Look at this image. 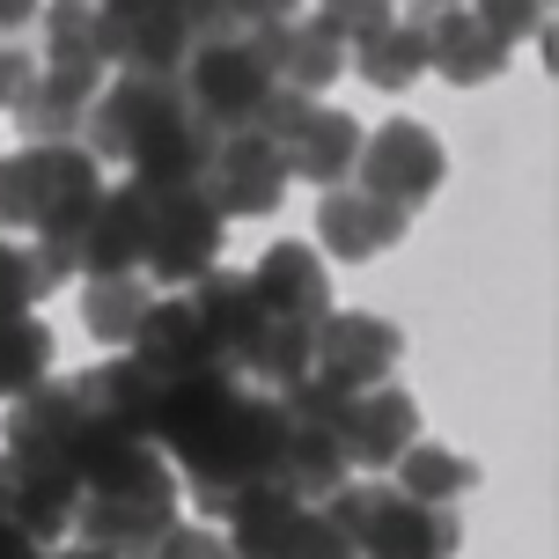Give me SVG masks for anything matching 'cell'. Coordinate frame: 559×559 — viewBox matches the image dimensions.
<instances>
[{
  "label": "cell",
  "instance_id": "cell-23",
  "mask_svg": "<svg viewBox=\"0 0 559 559\" xmlns=\"http://www.w3.org/2000/svg\"><path fill=\"white\" fill-rule=\"evenodd\" d=\"M74 397H82L88 419H104V427H118V435H147L163 383L126 354V361H104V368H88V376H74Z\"/></svg>",
  "mask_w": 559,
  "mask_h": 559
},
{
  "label": "cell",
  "instance_id": "cell-13",
  "mask_svg": "<svg viewBox=\"0 0 559 559\" xmlns=\"http://www.w3.org/2000/svg\"><path fill=\"white\" fill-rule=\"evenodd\" d=\"M177 531V493H82L74 537L111 559H155V545Z\"/></svg>",
  "mask_w": 559,
  "mask_h": 559
},
{
  "label": "cell",
  "instance_id": "cell-22",
  "mask_svg": "<svg viewBox=\"0 0 559 559\" xmlns=\"http://www.w3.org/2000/svg\"><path fill=\"white\" fill-rule=\"evenodd\" d=\"M214 126H206V118H169L163 133H147L133 147V155H126V163H133V185L140 192H185V185H199V177H206V155H214Z\"/></svg>",
  "mask_w": 559,
  "mask_h": 559
},
{
  "label": "cell",
  "instance_id": "cell-34",
  "mask_svg": "<svg viewBox=\"0 0 559 559\" xmlns=\"http://www.w3.org/2000/svg\"><path fill=\"white\" fill-rule=\"evenodd\" d=\"M52 376V332L37 317H0V397H23L29 383Z\"/></svg>",
  "mask_w": 559,
  "mask_h": 559
},
{
  "label": "cell",
  "instance_id": "cell-5",
  "mask_svg": "<svg viewBox=\"0 0 559 559\" xmlns=\"http://www.w3.org/2000/svg\"><path fill=\"white\" fill-rule=\"evenodd\" d=\"M185 82L177 74H118V82L96 88V104H88V155L96 163H126L147 133H163L169 118H185Z\"/></svg>",
  "mask_w": 559,
  "mask_h": 559
},
{
  "label": "cell",
  "instance_id": "cell-32",
  "mask_svg": "<svg viewBox=\"0 0 559 559\" xmlns=\"http://www.w3.org/2000/svg\"><path fill=\"white\" fill-rule=\"evenodd\" d=\"M391 486H397V493H413V501L449 508L456 493H472V486H478V464H472V456H456V449H442V442H413L405 456H397Z\"/></svg>",
  "mask_w": 559,
  "mask_h": 559
},
{
  "label": "cell",
  "instance_id": "cell-14",
  "mask_svg": "<svg viewBox=\"0 0 559 559\" xmlns=\"http://www.w3.org/2000/svg\"><path fill=\"white\" fill-rule=\"evenodd\" d=\"M133 346V361L155 376V383H177V376H199V368H228L222 346H214V332L199 324L192 295H155L147 302V317H140V332L126 338Z\"/></svg>",
  "mask_w": 559,
  "mask_h": 559
},
{
  "label": "cell",
  "instance_id": "cell-29",
  "mask_svg": "<svg viewBox=\"0 0 559 559\" xmlns=\"http://www.w3.org/2000/svg\"><path fill=\"white\" fill-rule=\"evenodd\" d=\"M74 427H82V397H74V383H29L23 397H15V413H8V442H37V449H59L67 456V442H74Z\"/></svg>",
  "mask_w": 559,
  "mask_h": 559
},
{
  "label": "cell",
  "instance_id": "cell-9",
  "mask_svg": "<svg viewBox=\"0 0 559 559\" xmlns=\"http://www.w3.org/2000/svg\"><path fill=\"white\" fill-rule=\"evenodd\" d=\"M287 163H280V140L265 133H222L214 140V155H206V177H199V192L206 206L222 214V222H243V214H273L280 199H287Z\"/></svg>",
  "mask_w": 559,
  "mask_h": 559
},
{
  "label": "cell",
  "instance_id": "cell-18",
  "mask_svg": "<svg viewBox=\"0 0 559 559\" xmlns=\"http://www.w3.org/2000/svg\"><path fill=\"white\" fill-rule=\"evenodd\" d=\"M419 37H427V67L456 88H486L508 67V37H493L472 8H419Z\"/></svg>",
  "mask_w": 559,
  "mask_h": 559
},
{
  "label": "cell",
  "instance_id": "cell-24",
  "mask_svg": "<svg viewBox=\"0 0 559 559\" xmlns=\"http://www.w3.org/2000/svg\"><path fill=\"white\" fill-rule=\"evenodd\" d=\"M309 501H295L287 486H243L236 501H228V552L236 559H280L287 552V537L302 531Z\"/></svg>",
  "mask_w": 559,
  "mask_h": 559
},
{
  "label": "cell",
  "instance_id": "cell-17",
  "mask_svg": "<svg viewBox=\"0 0 559 559\" xmlns=\"http://www.w3.org/2000/svg\"><path fill=\"white\" fill-rule=\"evenodd\" d=\"M140 251H147V192L133 177L126 185H104L96 214H88L82 243H74V273L104 280V273H140Z\"/></svg>",
  "mask_w": 559,
  "mask_h": 559
},
{
  "label": "cell",
  "instance_id": "cell-15",
  "mask_svg": "<svg viewBox=\"0 0 559 559\" xmlns=\"http://www.w3.org/2000/svg\"><path fill=\"white\" fill-rule=\"evenodd\" d=\"M243 280H251L265 317H287V324H309V332L332 317V273H324V251H309V243H273Z\"/></svg>",
  "mask_w": 559,
  "mask_h": 559
},
{
  "label": "cell",
  "instance_id": "cell-16",
  "mask_svg": "<svg viewBox=\"0 0 559 559\" xmlns=\"http://www.w3.org/2000/svg\"><path fill=\"white\" fill-rule=\"evenodd\" d=\"M413 442H419V413H413V397H405V391L376 383V391L346 397V419H338V449H346V464H361V472L376 478V472H391Z\"/></svg>",
  "mask_w": 559,
  "mask_h": 559
},
{
  "label": "cell",
  "instance_id": "cell-31",
  "mask_svg": "<svg viewBox=\"0 0 559 559\" xmlns=\"http://www.w3.org/2000/svg\"><path fill=\"white\" fill-rule=\"evenodd\" d=\"M361 52H354V67H361L368 88H413L419 74H427V37H419V23H383L368 29V37H354Z\"/></svg>",
  "mask_w": 559,
  "mask_h": 559
},
{
  "label": "cell",
  "instance_id": "cell-40",
  "mask_svg": "<svg viewBox=\"0 0 559 559\" xmlns=\"http://www.w3.org/2000/svg\"><path fill=\"white\" fill-rule=\"evenodd\" d=\"M295 8L302 0H222V23L236 37V29H258V23H295Z\"/></svg>",
  "mask_w": 559,
  "mask_h": 559
},
{
  "label": "cell",
  "instance_id": "cell-1",
  "mask_svg": "<svg viewBox=\"0 0 559 559\" xmlns=\"http://www.w3.org/2000/svg\"><path fill=\"white\" fill-rule=\"evenodd\" d=\"M324 515L338 523V537L354 545V559H449L464 545V523L435 501H413V493H397L391 478H346Z\"/></svg>",
  "mask_w": 559,
  "mask_h": 559
},
{
  "label": "cell",
  "instance_id": "cell-42",
  "mask_svg": "<svg viewBox=\"0 0 559 559\" xmlns=\"http://www.w3.org/2000/svg\"><path fill=\"white\" fill-rule=\"evenodd\" d=\"M169 8L185 15L192 45H206V37H228V23H222V0H169Z\"/></svg>",
  "mask_w": 559,
  "mask_h": 559
},
{
  "label": "cell",
  "instance_id": "cell-36",
  "mask_svg": "<svg viewBox=\"0 0 559 559\" xmlns=\"http://www.w3.org/2000/svg\"><path fill=\"white\" fill-rule=\"evenodd\" d=\"M464 8H472V15L493 29V37H508V45L545 29V0H464Z\"/></svg>",
  "mask_w": 559,
  "mask_h": 559
},
{
  "label": "cell",
  "instance_id": "cell-37",
  "mask_svg": "<svg viewBox=\"0 0 559 559\" xmlns=\"http://www.w3.org/2000/svg\"><path fill=\"white\" fill-rule=\"evenodd\" d=\"M280 559H354V545L338 537V523L324 515V508H309V515H302V531L287 537V552H280Z\"/></svg>",
  "mask_w": 559,
  "mask_h": 559
},
{
  "label": "cell",
  "instance_id": "cell-28",
  "mask_svg": "<svg viewBox=\"0 0 559 559\" xmlns=\"http://www.w3.org/2000/svg\"><path fill=\"white\" fill-rule=\"evenodd\" d=\"M309 354H317V332H309V324L265 317V324L251 332V346L236 354V376H258V383L287 391V383H302V376H309Z\"/></svg>",
  "mask_w": 559,
  "mask_h": 559
},
{
  "label": "cell",
  "instance_id": "cell-41",
  "mask_svg": "<svg viewBox=\"0 0 559 559\" xmlns=\"http://www.w3.org/2000/svg\"><path fill=\"white\" fill-rule=\"evenodd\" d=\"M29 74H37V59H29L23 45H8V37H0V104H15V96L29 88Z\"/></svg>",
  "mask_w": 559,
  "mask_h": 559
},
{
  "label": "cell",
  "instance_id": "cell-8",
  "mask_svg": "<svg viewBox=\"0 0 559 559\" xmlns=\"http://www.w3.org/2000/svg\"><path fill=\"white\" fill-rule=\"evenodd\" d=\"M185 104H192V118H206L214 133H243L258 111V96L273 88V74L251 59V45L243 37H206V45H192V59H185Z\"/></svg>",
  "mask_w": 559,
  "mask_h": 559
},
{
  "label": "cell",
  "instance_id": "cell-10",
  "mask_svg": "<svg viewBox=\"0 0 559 559\" xmlns=\"http://www.w3.org/2000/svg\"><path fill=\"white\" fill-rule=\"evenodd\" d=\"M96 29H104V59L126 74H185L192 59V29L169 0H88Z\"/></svg>",
  "mask_w": 559,
  "mask_h": 559
},
{
  "label": "cell",
  "instance_id": "cell-19",
  "mask_svg": "<svg viewBox=\"0 0 559 559\" xmlns=\"http://www.w3.org/2000/svg\"><path fill=\"white\" fill-rule=\"evenodd\" d=\"M405 228H413V214H397V206H383V199H368L361 185H332L324 206H317V243H324L332 258H354V265L383 258L391 243H405Z\"/></svg>",
  "mask_w": 559,
  "mask_h": 559
},
{
  "label": "cell",
  "instance_id": "cell-30",
  "mask_svg": "<svg viewBox=\"0 0 559 559\" xmlns=\"http://www.w3.org/2000/svg\"><path fill=\"white\" fill-rule=\"evenodd\" d=\"M147 302H155V280H140V273H104V280H88V287H82V324H88V338H111V346H126V338L140 332Z\"/></svg>",
  "mask_w": 559,
  "mask_h": 559
},
{
  "label": "cell",
  "instance_id": "cell-11",
  "mask_svg": "<svg viewBox=\"0 0 559 559\" xmlns=\"http://www.w3.org/2000/svg\"><path fill=\"white\" fill-rule=\"evenodd\" d=\"M67 464L82 478V493H177V472L147 435H118V427H104L88 413L74 427V442H67Z\"/></svg>",
  "mask_w": 559,
  "mask_h": 559
},
{
  "label": "cell",
  "instance_id": "cell-38",
  "mask_svg": "<svg viewBox=\"0 0 559 559\" xmlns=\"http://www.w3.org/2000/svg\"><path fill=\"white\" fill-rule=\"evenodd\" d=\"M317 15L354 45V37H368V29H383L391 23V0H317Z\"/></svg>",
  "mask_w": 559,
  "mask_h": 559
},
{
  "label": "cell",
  "instance_id": "cell-43",
  "mask_svg": "<svg viewBox=\"0 0 559 559\" xmlns=\"http://www.w3.org/2000/svg\"><path fill=\"white\" fill-rule=\"evenodd\" d=\"M37 8H45V0H0V37H15V29H23Z\"/></svg>",
  "mask_w": 559,
  "mask_h": 559
},
{
  "label": "cell",
  "instance_id": "cell-2",
  "mask_svg": "<svg viewBox=\"0 0 559 559\" xmlns=\"http://www.w3.org/2000/svg\"><path fill=\"white\" fill-rule=\"evenodd\" d=\"M280 449H287V413L280 397H243V413L228 419V435L214 442V456L192 472V508L199 515H228V501L243 486H265L280 472Z\"/></svg>",
  "mask_w": 559,
  "mask_h": 559
},
{
  "label": "cell",
  "instance_id": "cell-4",
  "mask_svg": "<svg viewBox=\"0 0 559 559\" xmlns=\"http://www.w3.org/2000/svg\"><path fill=\"white\" fill-rule=\"evenodd\" d=\"M74 501H82V478H74V464L59 449L8 442V456H0V515L29 545H59L74 531Z\"/></svg>",
  "mask_w": 559,
  "mask_h": 559
},
{
  "label": "cell",
  "instance_id": "cell-33",
  "mask_svg": "<svg viewBox=\"0 0 559 559\" xmlns=\"http://www.w3.org/2000/svg\"><path fill=\"white\" fill-rule=\"evenodd\" d=\"M88 88H74V82H52V74H29V88L8 104L15 111V126H23L29 140H74V126L88 118Z\"/></svg>",
  "mask_w": 559,
  "mask_h": 559
},
{
  "label": "cell",
  "instance_id": "cell-44",
  "mask_svg": "<svg viewBox=\"0 0 559 559\" xmlns=\"http://www.w3.org/2000/svg\"><path fill=\"white\" fill-rule=\"evenodd\" d=\"M59 559H111V552H96V545H74V552H59Z\"/></svg>",
  "mask_w": 559,
  "mask_h": 559
},
{
  "label": "cell",
  "instance_id": "cell-35",
  "mask_svg": "<svg viewBox=\"0 0 559 559\" xmlns=\"http://www.w3.org/2000/svg\"><path fill=\"white\" fill-rule=\"evenodd\" d=\"M37 295H52L45 273H37V258H29L23 236H0V317H23Z\"/></svg>",
  "mask_w": 559,
  "mask_h": 559
},
{
  "label": "cell",
  "instance_id": "cell-6",
  "mask_svg": "<svg viewBox=\"0 0 559 559\" xmlns=\"http://www.w3.org/2000/svg\"><path fill=\"white\" fill-rule=\"evenodd\" d=\"M354 177H361L368 199H383V206H397V214H413V206H427L435 185H442V140L427 133L419 118H391V126L361 133Z\"/></svg>",
  "mask_w": 559,
  "mask_h": 559
},
{
  "label": "cell",
  "instance_id": "cell-3",
  "mask_svg": "<svg viewBox=\"0 0 559 559\" xmlns=\"http://www.w3.org/2000/svg\"><path fill=\"white\" fill-rule=\"evenodd\" d=\"M243 413V383H236V368H199V376H177V383H163V397H155V427H147V442L169 449L177 464H185V478L214 456V442L228 435V419Z\"/></svg>",
  "mask_w": 559,
  "mask_h": 559
},
{
  "label": "cell",
  "instance_id": "cell-39",
  "mask_svg": "<svg viewBox=\"0 0 559 559\" xmlns=\"http://www.w3.org/2000/svg\"><path fill=\"white\" fill-rule=\"evenodd\" d=\"M155 559H236V552H228V537L199 531V523H177V531L155 545Z\"/></svg>",
  "mask_w": 559,
  "mask_h": 559
},
{
  "label": "cell",
  "instance_id": "cell-12",
  "mask_svg": "<svg viewBox=\"0 0 559 559\" xmlns=\"http://www.w3.org/2000/svg\"><path fill=\"white\" fill-rule=\"evenodd\" d=\"M405 338H397L391 317H368V309H346V317H324L317 324V354H309V376H324L338 391H376L383 376L397 368Z\"/></svg>",
  "mask_w": 559,
  "mask_h": 559
},
{
  "label": "cell",
  "instance_id": "cell-21",
  "mask_svg": "<svg viewBox=\"0 0 559 559\" xmlns=\"http://www.w3.org/2000/svg\"><path fill=\"white\" fill-rule=\"evenodd\" d=\"M45 15V67L37 74H52V82H74V88H104V29H96V8L88 0H45L37 8Z\"/></svg>",
  "mask_w": 559,
  "mask_h": 559
},
{
  "label": "cell",
  "instance_id": "cell-27",
  "mask_svg": "<svg viewBox=\"0 0 559 559\" xmlns=\"http://www.w3.org/2000/svg\"><path fill=\"white\" fill-rule=\"evenodd\" d=\"M338 74H346V37H338L324 15H295V23L280 29V74L273 82L317 96V88H332Z\"/></svg>",
  "mask_w": 559,
  "mask_h": 559
},
{
  "label": "cell",
  "instance_id": "cell-7",
  "mask_svg": "<svg viewBox=\"0 0 559 559\" xmlns=\"http://www.w3.org/2000/svg\"><path fill=\"white\" fill-rule=\"evenodd\" d=\"M228 222L206 206L199 185L185 192H147V251H140V273L147 280H199L214 258H222Z\"/></svg>",
  "mask_w": 559,
  "mask_h": 559
},
{
  "label": "cell",
  "instance_id": "cell-25",
  "mask_svg": "<svg viewBox=\"0 0 559 559\" xmlns=\"http://www.w3.org/2000/svg\"><path fill=\"white\" fill-rule=\"evenodd\" d=\"M346 449H338V435L332 427H309V419H287V449H280V472H273V486H287L295 501H309V508H324L346 486Z\"/></svg>",
  "mask_w": 559,
  "mask_h": 559
},
{
  "label": "cell",
  "instance_id": "cell-20",
  "mask_svg": "<svg viewBox=\"0 0 559 559\" xmlns=\"http://www.w3.org/2000/svg\"><path fill=\"white\" fill-rule=\"evenodd\" d=\"M354 155H361V118H354V111H332V104H309L302 126L280 140L287 177H309V185H324V192L354 177Z\"/></svg>",
  "mask_w": 559,
  "mask_h": 559
},
{
  "label": "cell",
  "instance_id": "cell-26",
  "mask_svg": "<svg viewBox=\"0 0 559 559\" xmlns=\"http://www.w3.org/2000/svg\"><path fill=\"white\" fill-rule=\"evenodd\" d=\"M192 309H199V324L214 332V346H222L228 368H236V354L251 346V332L265 324V309H258L251 280H243V273H222V265H206V273L192 280Z\"/></svg>",
  "mask_w": 559,
  "mask_h": 559
}]
</instances>
